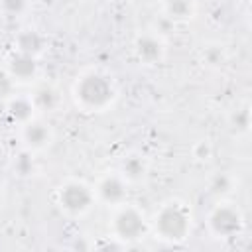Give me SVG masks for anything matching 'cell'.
Returning a JSON list of instances; mask_svg holds the SVG:
<instances>
[{
    "instance_id": "1",
    "label": "cell",
    "mask_w": 252,
    "mask_h": 252,
    "mask_svg": "<svg viewBox=\"0 0 252 252\" xmlns=\"http://www.w3.org/2000/svg\"><path fill=\"white\" fill-rule=\"evenodd\" d=\"M73 96L77 104L85 110H104L112 104L116 91L112 81L102 73H87L77 79L73 87Z\"/></svg>"
},
{
    "instance_id": "2",
    "label": "cell",
    "mask_w": 252,
    "mask_h": 252,
    "mask_svg": "<svg viewBox=\"0 0 252 252\" xmlns=\"http://www.w3.org/2000/svg\"><path fill=\"white\" fill-rule=\"evenodd\" d=\"M154 232L158 238L165 242H171V244L183 242L191 232L189 209L179 201L161 205L154 217Z\"/></svg>"
},
{
    "instance_id": "3",
    "label": "cell",
    "mask_w": 252,
    "mask_h": 252,
    "mask_svg": "<svg viewBox=\"0 0 252 252\" xmlns=\"http://www.w3.org/2000/svg\"><path fill=\"white\" fill-rule=\"evenodd\" d=\"M209 230L217 238H234L236 234L242 232L244 226V217L240 209L232 203H219L211 213H209Z\"/></svg>"
},
{
    "instance_id": "4",
    "label": "cell",
    "mask_w": 252,
    "mask_h": 252,
    "mask_svg": "<svg viewBox=\"0 0 252 252\" xmlns=\"http://www.w3.org/2000/svg\"><path fill=\"white\" fill-rule=\"evenodd\" d=\"M112 232L122 242H136L146 232L144 215L130 205H120L116 215L112 217Z\"/></svg>"
},
{
    "instance_id": "5",
    "label": "cell",
    "mask_w": 252,
    "mask_h": 252,
    "mask_svg": "<svg viewBox=\"0 0 252 252\" xmlns=\"http://www.w3.org/2000/svg\"><path fill=\"white\" fill-rule=\"evenodd\" d=\"M57 201L63 211L69 215H83L87 213L94 203V191L85 185L83 181H69L61 185L57 193Z\"/></svg>"
},
{
    "instance_id": "6",
    "label": "cell",
    "mask_w": 252,
    "mask_h": 252,
    "mask_svg": "<svg viewBox=\"0 0 252 252\" xmlns=\"http://www.w3.org/2000/svg\"><path fill=\"white\" fill-rule=\"evenodd\" d=\"M128 189H126V179L120 173H108L104 175L94 189V199H100L106 205L120 207L126 201Z\"/></svg>"
},
{
    "instance_id": "7",
    "label": "cell",
    "mask_w": 252,
    "mask_h": 252,
    "mask_svg": "<svg viewBox=\"0 0 252 252\" xmlns=\"http://www.w3.org/2000/svg\"><path fill=\"white\" fill-rule=\"evenodd\" d=\"M134 53L142 63L154 65L158 61H161V57L165 53V47H163V41H161L159 35H156V33H140L134 39Z\"/></svg>"
},
{
    "instance_id": "8",
    "label": "cell",
    "mask_w": 252,
    "mask_h": 252,
    "mask_svg": "<svg viewBox=\"0 0 252 252\" xmlns=\"http://www.w3.org/2000/svg\"><path fill=\"white\" fill-rule=\"evenodd\" d=\"M22 140L26 144V148L30 152H37V150H43L49 142H51V130L45 122L41 120H30L26 124H22Z\"/></svg>"
},
{
    "instance_id": "9",
    "label": "cell",
    "mask_w": 252,
    "mask_h": 252,
    "mask_svg": "<svg viewBox=\"0 0 252 252\" xmlns=\"http://www.w3.org/2000/svg\"><path fill=\"white\" fill-rule=\"evenodd\" d=\"M45 45H47V39L37 30H24V32H20L16 35V49L20 53L37 57L39 53H43Z\"/></svg>"
},
{
    "instance_id": "10",
    "label": "cell",
    "mask_w": 252,
    "mask_h": 252,
    "mask_svg": "<svg viewBox=\"0 0 252 252\" xmlns=\"http://www.w3.org/2000/svg\"><path fill=\"white\" fill-rule=\"evenodd\" d=\"M8 73L18 81H30L37 73V61L26 53H14L8 61Z\"/></svg>"
},
{
    "instance_id": "11",
    "label": "cell",
    "mask_w": 252,
    "mask_h": 252,
    "mask_svg": "<svg viewBox=\"0 0 252 252\" xmlns=\"http://www.w3.org/2000/svg\"><path fill=\"white\" fill-rule=\"evenodd\" d=\"M148 173V161L140 154H130L120 163V175L126 179V183L142 181Z\"/></svg>"
},
{
    "instance_id": "12",
    "label": "cell",
    "mask_w": 252,
    "mask_h": 252,
    "mask_svg": "<svg viewBox=\"0 0 252 252\" xmlns=\"http://www.w3.org/2000/svg\"><path fill=\"white\" fill-rule=\"evenodd\" d=\"M6 112L8 116L18 122V124H26L33 118V112H35V106L32 102V96H14L8 100L6 104Z\"/></svg>"
},
{
    "instance_id": "13",
    "label": "cell",
    "mask_w": 252,
    "mask_h": 252,
    "mask_svg": "<svg viewBox=\"0 0 252 252\" xmlns=\"http://www.w3.org/2000/svg\"><path fill=\"white\" fill-rule=\"evenodd\" d=\"M163 16L171 22H187L195 16V0H163Z\"/></svg>"
},
{
    "instance_id": "14",
    "label": "cell",
    "mask_w": 252,
    "mask_h": 252,
    "mask_svg": "<svg viewBox=\"0 0 252 252\" xmlns=\"http://www.w3.org/2000/svg\"><path fill=\"white\" fill-rule=\"evenodd\" d=\"M32 102L35 106V110H43V112H51L57 108L59 104V94L55 89L43 85V87H37L32 94Z\"/></svg>"
},
{
    "instance_id": "15",
    "label": "cell",
    "mask_w": 252,
    "mask_h": 252,
    "mask_svg": "<svg viewBox=\"0 0 252 252\" xmlns=\"http://www.w3.org/2000/svg\"><path fill=\"white\" fill-rule=\"evenodd\" d=\"M250 124H252V116H250V106H248V104L236 108V110L230 114V128H232L238 136L248 134Z\"/></svg>"
},
{
    "instance_id": "16",
    "label": "cell",
    "mask_w": 252,
    "mask_h": 252,
    "mask_svg": "<svg viewBox=\"0 0 252 252\" xmlns=\"http://www.w3.org/2000/svg\"><path fill=\"white\" fill-rule=\"evenodd\" d=\"M232 185H234V179L228 175V173H215L213 177H211V181H209V189H211V193H215V195H226V193H230L232 191Z\"/></svg>"
},
{
    "instance_id": "17",
    "label": "cell",
    "mask_w": 252,
    "mask_h": 252,
    "mask_svg": "<svg viewBox=\"0 0 252 252\" xmlns=\"http://www.w3.org/2000/svg\"><path fill=\"white\" fill-rule=\"evenodd\" d=\"M28 8V0H0V10L6 16H20Z\"/></svg>"
},
{
    "instance_id": "18",
    "label": "cell",
    "mask_w": 252,
    "mask_h": 252,
    "mask_svg": "<svg viewBox=\"0 0 252 252\" xmlns=\"http://www.w3.org/2000/svg\"><path fill=\"white\" fill-rule=\"evenodd\" d=\"M14 169H16L20 175H28V173H32V169H33L32 154H30V152H22V154L14 159Z\"/></svg>"
},
{
    "instance_id": "19",
    "label": "cell",
    "mask_w": 252,
    "mask_h": 252,
    "mask_svg": "<svg viewBox=\"0 0 252 252\" xmlns=\"http://www.w3.org/2000/svg\"><path fill=\"white\" fill-rule=\"evenodd\" d=\"M211 154H213V150H211V144L207 142V140H201V142H197L195 146H193V156L197 158V159H209L211 158Z\"/></svg>"
},
{
    "instance_id": "20",
    "label": "cell",
    "mask_w": 252,
    "mask_h": 252,
    "mask_svg": "<svg viewBox=\"0 0 252 252\" xmlns=\"http://www.w3.org/2000/svg\"><path fill=\"white\" fill-rule=\"evenodd\" d=\"M175 30V22H171L169 18H165V16H161L158 22H156V35H167V33H171Z\"/></svg>"
},
{
    "instance_id": "21",
    "label": "cell",
    "mask_w": 252,
    "mask_h": 252,
    "mask_svg": "<svg viewBox=\"0 0 252 252\" xmlns=\"http://www.w3.org/2000/svg\"><path fill=\"white\" fill-rule=\"evenodd\" d=\"M220 59H222V53H220L219 47H209V49H207V61H209V63L217 65V63H220Z\"/></svg>"
},
{
    "instance_id": "22",
    "label": "cell",
    "mask_w": 252,
    "mask_h": 252,
    "mask_svg": "<svg viewBox=\"0 0 252 252\" xmlns=\"http://www.w3.org/2000/svg\"><path fill=\"white\" fill-rule=\"evenodd\" d=\"M0 191H2V179H0Z\"/></svg>"
}]
</instances>
